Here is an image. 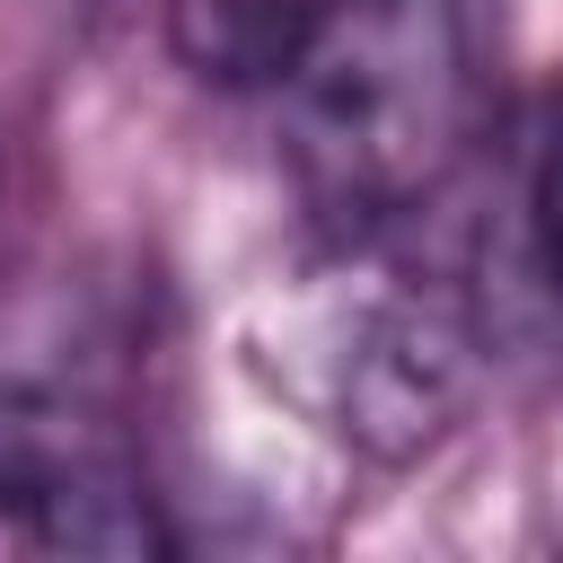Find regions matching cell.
<instances>
[{"label":"cell","mask_w":563,"mask_h":563,"mask_svg":"<svg viewBox=\"0 0 563 563\" xmlns=\"http://www.w3.org/2000/svg\"><path fill=\"white\" fill-rule=\"evenodd\" d=\"M246 369L352 457L413 466L484 405L493 317L466 273L413 255L396 229H334L308 273L255 299Z\"/></svg>","instance_id":"cell-1"},{"label":"cell","mask_w":563,"mask_h":563,"mask_svg":"<svg viewBox=\"0 0 563 563\" xmlns=\"http://www.w3.org/2000/svg\"><path fill=\"white\" fill-rule=\"evenodd\" d=\"M290 194L334 229H405L484 141L466 0H325L264 79Z\"/></svg>","instance_id":"cell-2"},{"label":"cell","mask_w":563,"mask_h":563,"mask_svg":"<svg viewBox=\"0 0 563 563\" xmlns=\"http://www.w3.org/2000/svg\"><path fill=\"white\" fill-rule=\"evenodd\" d=\"M176 528L114 413L0 378V554H167Z\"/></svg>","instance_id":"cell-3"},{"label":"cell","mask_w":563,"mask_h":563,"mask_svg":"<svg viewBox=\"0 0 563 563\" xmlns=\"http://www.w3.org/2000/svg\"><path fill=\"white\" fill-rule=\"evenodd\" d=\"M317 9L325 0H167V35L194 79L264 97V79L282 70V53L308 35Z\"/></svg>","instance_id":"cell-4"},{"label":"cell","mask_w":563,"mask_h":563,"mask_svg":"<svg viewBox=\"0 0 563 563\" xmlns=\"http://www.w3.org/2000/svg\"><path fill=\"white\" fill-rule=\"evenodd\" d=\"M528 220H537V255H545V282L563 290V97L537 132V167H528Z\"/></svg>","instance_id":"cell-5"},{"label":"cell","mask_w":563,"mask_h":563,"mask_svg":"<svg viewBox=\"0 0 563 563\" xmlns=\"http://www.w3.org/2000/svg\"><path fill=\"white\" fill-rule=\"evenodd\" d=\"M0 229H9V141H0Z\"/></svg>","instance_id":"cell-6"}]
</instances>
